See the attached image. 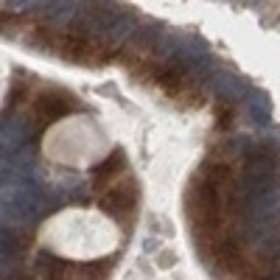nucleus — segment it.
I'll list each match as a JSON object with an SVG mask.
<instances>
[{
	"label": "nucleus",
	"instance_id": "obj_4",
	"mask_svg": "<svg viewBox=\"0 0 280 280\" xmlns=\"http://www.w3.org/2000/svg\"><path fill=\"white\" fill-rule=\"evenodd\" d=\"M232 118H236V104H230V101H219V104H216V121H219L221 129L230 126Z\"/></svg>",
	"mask_w": 280,
	"mask_h": 280
},
{
	"label": "nucleus",
	"instance_id": "obj_3",
	"mask_svg": "<svg viewBox=\"0 0 280 280\" xmlns=\"http://www.w3.org/2000/svg\"><path fill=\"white\" fill-rule=\"evenodd\" d=\"M123 168H126V163H123V152H112V157L104 160V163L96 168V174H92L96 188H107V191H110L112 185H115V179L123 174Z\"/></svg>",
	"mask_w": 280,
	"mask_h": 280
},
{
	"label": "nucleus",
	"instance_id": "obj_2",
	"mask_svg": "<svg viewBox=\"0 0 280 280\" xmlns=\"http://www.w3.org/2000/svg\"><path fill=\"white\" fill-rule=\"evenodd\" d=\"M39 121H54V118H62L73 110V98L67 92H42L37 96V104H34Z\"/></svg>",
	"mask_w": 280,
	"mask_h": 280
},
{
	"label": "nucleus",
	"instance_id": "obj_1",
	"mask_svg": "<svg viewBox=\"0 0 280 280\" xmlns=\"http://www.w3.org/2000/svg\"><path fill=\"white\" fill-rule=\"evenodd\" d=\"M134 202H137V188H134L132 179H123V182L112 185V188L104 194V207H107L110 213H118V216L132 213Z\"/></svg>",
	"mask_w": 280,
	"mask_h": 280
}]
</instances>
